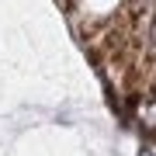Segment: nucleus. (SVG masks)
Here are the masks:
<instances>
[{
    "mask_svg": "<svg viewBox=\"0 0 156 156\" xmlns=\"http://www.w3.org/2000/svg\"><path fill=\"white\" fill-rule=\"evenodd\" d=\"M69 4H73V0H59V7H62V11H66V7H69Z\"/></svg>",
    "mask_w": 156,
    "mask_h": 156,
    "instance_id": "nucleus-1",
    "label": "nucleus"
}]
</instances>
